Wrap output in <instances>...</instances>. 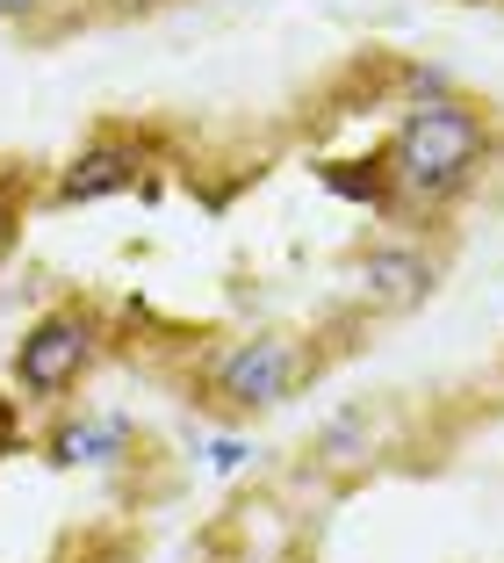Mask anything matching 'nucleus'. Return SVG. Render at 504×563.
Masks as SVG:
<instances>
[{
    "mask_svg": "<svg viewBox=\"0 0 504 563\" xmlns=\"http://www.w3.org/2000/svg\"><path fill=\"white\" fill-rule=\"evenodd\" d=\"M374 159H382V181H390L382 224H439L490 174V159H497V117L455 87V95H439V101L396 109V123L374 145Z\"/></svg>",
    "mask_w": 504,
    "mask_h": 563,
    "instance_id": "nucleus-1",
    "label": "nucleus"
},
{
    "mask_svg": "<svg viewBox=\"0 0 504 563\" xmlns=\"http://www.w3.org/2000/svg\"><path fill=\"white\" fill-rule=\"evenodd\" d=\"M317 376H325L317 332L253 325V332H231V340H210V347L195 354L188 405H202V412L224 419V427H253V419L281 412L289 398H303Z\"/></svg>",
    "mask_w": 504,
    "mask_h": 563,
    "instance_id": "nucleus-2",
    "label": "nucleus"
},
{
    "mask_svg": "<svg viewBox=\"0 0 504 563\" xmlns=\"http://www.w3.org/2000/svg\"><path fill=\"white\" fill-rule=\"evenodd\" d=\"M109 347L115 325L101 311V297H51L8 347V390L22 398V412H66L94 383V368L109 362Z\"/></svg>",
    "mask_w": 504,
    "mask_h": 563,
    "instance_id": "nucleus-3",
    "label": "nucleus"
},
{
    "mask_svg": "<svg viewBox=\"0 0 504 563\" xmlns=\"http://www.w3.org/2000/svg\"><path fill=\"white\" fill-rule=\"evenodd\" d=\"M159 166H166L159 131L109 117L44 174V210H87V202H109V196H137V188H152Z\"/></svg>",
    "mask_w": 504,
    "mask_h": 563,
    "instance_id": "nucleus-4",
    "label": "nucleus"
},
{
    "mask_svg": "<svg viewBox=\"0 0 504 563\" xmlns=\"http://www.w3.org/2000/svg\"><path fill=\"white\" fill-rule=\"evenodd\" d=\"M346 275H354V303L368 318H404V311H418V303L439 289V253L396 232V239L360 246Z\"/></svg>",
    "mask_w": 504,
    "mask_h": 563,
    "instance_id": "nucleus-5",
    "label": "nucleus"
},
{
    "mask_svg": "<svg viewBox=\"0 0 504 563\" xmlns=\"http://www.w3.org/2000/svg\"><path fill=\"white\" fill-rule=\"evenodd\" d=\"M36 448H44L51 470H123L137 463V448H145V433H137V419L123 412H51V427L36 433Z\"/></svg>",
    "mask_w": 504,
    "mask_h": 563,
    "instance_id": "nucleus-6",
    "label": "nucleus"
},
{
    "mask_svg": "<svg viewBox=\"0 0 504 563\" xmlns=\"http://www.w3.org/2000/svg\"><path fill=\"white\" fill-rule=\"evenodd\" d=\"M36 210H44V166L22 152H0V267L22 253Z\"/></svg>",
    "mask_w": 504,
    "mask_h": 563,
    "instance_id": "nucleus-7",
    "label": "nucleus"
},
{
    "mask_svg": "<svg viewBox=\"0 0 504 563\" xmlns=\"http://www.w3.org/2000/svg\"><path fill=\"white\" fill-rule=\"evenodd\" d=\"M382 412H368V405H354V412H339L325 433H317V463L325 470H360L374 463V448H382V427H374Z\"/></svg>",
    "mask_w": 504,
    "mask_h": 563,
    "instance_id": "nucleus-8",
    "label": "nucleus"
},
{
    "mask_svg": "<svg viewBox=\"0 0 504 563\" xmlns=\"http://www.w3.org/2000/svg\"><path fill=\"white\" fill-rule=\"evenodd\" d=\"M22 441H30V433H22V398H15V390H0V463L22 455Z\"/></svg>",
    "mask_w": 504,
    "mask_h": 563,
    "instance_id": "nucleus-9",
    "label": "nucleus"
},
{
    "mask_svg": "<svg viewBox=\"0 0 504 563\" xmlns=\"http://www.w3.org/2000/svg\"><path fill=\"white\" fill-rule=\"evenodd\" d=\"M36 8H44V0H0V22H30Z\"/></svg>",
    "mask_w": 504,
    "mask_h": 563,
    "instance_id": "nucleus-10",
    "label": "nucleus"
},
{
    "mask_svg": "<svg viewBox=\"0 0 504 563\" xmlns=\"http://www.w3.org/2000/svg\"><path fill=\"white\" fill-rule=\"evenodd\" d=\"M115 15H145V8H166V0H109Z\"/></svg>",
    "mask_w": 504,
    "mask_h": 563,
    "instance_id": "nucleus-11",
    "label": "nucleus"
}]
</instances>
